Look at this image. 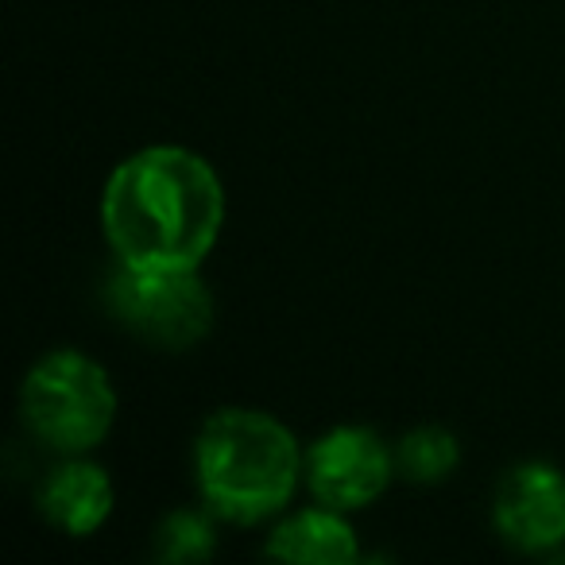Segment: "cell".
I'll use <instances>...</instances> for the list:
<instances>
[{
  "instance_id": "obj_1",
  "label": "cell",
  "mask_w": 565,
  "mask_h": 565,
  "mask_svg": "<svg viewBox=\"0 0 565 565\" xmlns=\"http://www.w3.org/2000/svg\"><path fill=\"white\" fill-rule=\"evenodd\" d=\"M225 221V190L202 156L143 148L113 171L102 225L120 264L198 267Z\"/></svg>"
},
{
  "instance_id": "obj_2",
  "label": "cell",
  "mask_w": 565,
  "mask_h": 565,
  "mask_svg": "<svg viewBox=\"0 0 565 565\" xmlns=\"http://www.w3.org/2000/svg\"><path fill=\"white\" fill-rule=\"evenodd\" d=\"M198 488L228 523H259L291 503L307 472L299 441L264 411L228 407L205 418L194 441Z\"/></svg>"
},
{
  "instance_id": "obj_3",
  "label": "cell",
  "mask_w": 565,
  "mask_h": 565,
  "mask_svg": "<svg viewBox=\"0 0 565 565\" xmlns=\"http://www.w3.org/2000/svg\"><path fill=\"white\" fill-rule=\"evenodd\" d=\"M20 411L35 438L63 457L102 446L117 418V392L97 361L82 353H51L28 372Z\"/></svg>"
},
{
  "instance_id": "obj_4",
  "label": "cell",
  "mask_w": 565,
  "mask_h": 565,
  "mask_svg": "<svg viewBox=\"0 0 565 565\" xmlns=\"http://www.w3.org/2000/svg\"><path fill=\"white\" fill-rule=\"evenodd\" d=\"M105 295L125 330L171 353L198 345L213 330V295L198 279V267L120 264Z\"/></svg>"
},
{
  "instance_id": "obj_5",
  "label": "cell",
  "mask_w": 565,
  "mask_h": 565,
  "mask_svg": "<svg viewBox=\"0 0 565 565\" xmlns=\"http://www.w3.org/2000/svg\"><path fill=\"white\" fill-rule=\"evenodd\" d=\"M395 477V454L364 426H338L307 454V484L318 503L353 511L380 500Z\"/></svg>"
},
{
  "instance_id": "obj_6",
  "label": "cell",
  "mask_w": 565,
  "mask_h": 565,
  "mask_svg": "<svg viewBox=\"0 0 565 565\" xmlns=\"http://www.w3.org/2000/svg\"><path fill=\"white\" fill-rule=\"evenodd\" d=\"M495 526L515 550L546 554L565 542V477L546 461H526L495 492Z\"/></svg>"
},
{
  "instance_id": "obj_7",
  "label": "cell",
  "mask_w": 565,
  "mask_h": 565,
  "mask_svg": "<svg viewBox=\"0 0 565 565\" xmlns=\"http://www.w3.org/2000/svg\"><path fill=\"white\" fill-rule=\"evenodd\" d=\"M40 511L51 526L74 534V539H86V534L102 531V523L113 515V484L105 469L74 457V461L51 469L40 484Z\"/></svg>"
},
{
  "instance_id": "obj_8",
  "label": "cell",
  "mask_w": 565,
  "mask_h": 565,
  "mask_svg": "<svg viewBox=\"0 0 565 565\" xmlns=\"http://www.w3.org/2000/svg\"><path fill=\"white\" fill-rule=\"evenodd\" d=\"M267 554L282 562H310V565H349L356 562V534L341 519L338 508H315L282 519L267 534Z\"/></svg>"
},
{
  "instance_id": "obj_9",
  "label": "cell",
  "mask_w": 565,
  "mask_h": 565,
  "mask_svg": "<svg viewBox=\"0 0 565 565\" xmlns=\"http://www.w3.org/2000/svg\"><path fill=\"white\" fill-rule=\"evenodd\" d=\"M461 461V446L441 426H418L395 446V472H403L415 484H438Z\"/></svg>"
},
{
  "instance_id": "obj_10",
  "label": "cell",
  "mask_w": 565,
  "mask_h": 565,
  "mask_svg": "<svg viewBox=\"0 0 565 565\" xmlns=\"http://www.w3.org/2000/svg\"><path fill=\"white\" fill-rule=\"evenodd\" d=\"M213 526L202 511H174L156 531V557L163 562H205L213 554Z\"/></svg>"
}]
</instances>
